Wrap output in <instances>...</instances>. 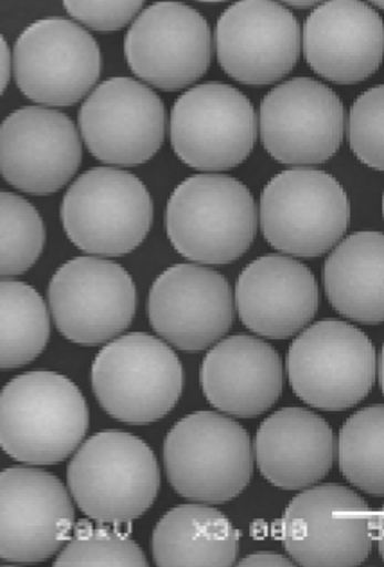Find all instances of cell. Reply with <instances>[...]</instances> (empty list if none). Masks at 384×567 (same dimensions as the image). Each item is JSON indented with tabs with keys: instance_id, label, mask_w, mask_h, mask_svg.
Masks as SVG:
<instances>
[{
	"instance_id": "cell-9",
	"label": "cell",
	"mask_w": 384,
	"mask_h": 567,
	"mask_svg": "<svg viewBox=\"0 0 384 567\" xmlns=\"http://www.w3.org/2000/svg\"><path fill=\"white\" fill-rule=\"evenodd\" d=\"M374 535V511L338 483L304 488L280 519L286 551L305 567L360 566L371 557Z\"/></svg>"
},
{
	"instance_id": "cell-17",
	"label": "cell",
	"mask_w": 384,
	"mask_h": 567,
	"mask_svg": "<svg viewBox=\"0 0 384 567\" xmlns=\"http://www.w3.org/2000/svg\"><path fill=\"white\" fill-rule=\"evenodd\" d=\"M214 49L228 78L242 85H273L299 63L302 29L280 2L242 0L219 17Z\"/></svg>"
},
{
	"instance_id": "cell-35",
	"label": "cell",
	"mask_w": 384,
	"mask_h": 567,
	"mask_svg": "<svg viewBox=\"0 0 384 567\" xmlns=\"http://www.w3.org/2000/svg\"><path fill=\"white\" fill-rule=\"evenodd\" d=\"M286 8H294V10H311L313 11L319 2H302V0H297V2H284Z\"/></svg>"
},
{
	"instance_id": "cell-29",
	"label": "cell",
	"mask_w": 384,
	"mask_h": 567,
	"mask_svg": "<svg viewBox=\"0 0 384 567\" xmlns=\"http://www.w3.org/2000/svg\"><path fill=\"white\" fill-rule=\"evenodd\" d=\"M0 210V271L4 277L25 274L42 257L48 239L42 216L28 199L13 193H2Z\"/></svg>"
},
{
	"instance_id": "cell-1",
	"label": "cell",
	"mask_w": 384,
	"mask_h": 567,
	"mask_svg": "<svg viewBox=\"0 0 384 567\" xmlns=\"http://www.w3.org/2000/svg\"><path fill=\"white\" fill-rule=\"evenodd\" d=\"M89 427V404L65 375L34 370L2 388L0 445L20 464H60L80 450Z\"/></svg>"
},
{
	"instance_id": "cell-30",
	"label": "cell",
	"mask_w": 384,
	"mask_h": 567,
	"mask_svg": "<svg viewBox=\"0 0 384 567\" xmlns=\"http://www.w3.org/2000/svg\"><path fill=\"white\" fill-rule=\"evenodd\" d=\"M346 135L361 164L384 171V85L372 86L352 103Z\"/></svg>"
},
{
	"instance_id": "cell-27",
	"label": "cell",
	"mask_w": 384,
	"mask_h": 567,
	"mask_svg": "<svg viewBox=\"0 0 384 567\" xmlns=\"http://www.w3.org/2000/svg\"><path fill=\"white\" fill-rule=\"evenodd\" d=\"M338 462L346 482L371 496H384V404L346 419L338 440Z\"/></svg>"
},
{
	"instance_id": "cell-16",
	"label": "cell",
	"mask_w": 384,
	"mask_h": 567,
	"mask_svg": "<svg viewBox=\"0 0 384 567\" xmlns=\"http://www.w3.org/2000/svg\"><path fill=\"white\" fill-rule=\"evenodd\" d=\"M71 491L56 476L31 467L0 474V558L34 564L62 551L76 526Z\"/></svg>"
},
{
	"instance_id": "cell-6",
	"label": "cell",
	"mask_w": 384,
	"mask_h": 567,
	"mask_svg": "<svg viewBox=\"0 0 384 567\" xmlns=\"http://www.w3.org/2000/svg\"><path fill=\"white\" fill-rule=\"evenodd\" d=\"M351 225L343 185L325 171L293 167L273 176L261 194L259 227L284 256H325Z\"/></svg>"
},
{
	"instance_id": "cell-22",
	"label": "cell",
	"mask_w": 384,
	"mask_h": 567,
	"mask_svg": "<svg viewBox=\"0 0 384 567\" xmlns=\"http://www.w3.org/2000/svg\"><path fill=\"white\" fill-rule=\"evenodd\" d=\"M199 383L216 410L238 419L270 412L284 390V364L279 352L256 336L236 334L207 352Z\"/></svg>"
},
{
	"instance_id": "cell-23",
	"label": "cell",
	"mask_w": 384,
	"mask_h": 567,
	"mask_svg": "<svg viewBox=\"0 0 384 567\" xmlns=\"http://www.w3.org/2000/svg\"><path fill=\"white\" fill-rule=\"evenodd\" d=\"M253 453L266 482L282 491H304L331 473L336 442L319 413L282 408L259 425Z\"/></svg>"
},
{
	"instance_id": "cell-25",
	"label": "cell",
	"mask_w": 384,
	"mask_h": 567,
	"mask_svg": "<svg viewBox=\"0 0 384 567\" xmlns=\"http://www.w3.org/2000/svg\"><path fill=\"white\" fill-rule=\"evenodd\" d=\"M239 529L224 512L201 503L166 512L153 529L152 551L162 567H227L238 563Z\"/></svg>"
},
{
	"instance_id": "cell-21",
	"label": "cell",
	"mask_w": 384,
	"mask_h": 567,
	"mask_svg": "<svg viewBox=\"0 0 384 567\" xmlns=\"http://www.w3.org/2000/svg\"><path fill=\"white\" fill-rule=\"evenodd\" d=\"M233 298L242 326L268 340L304 331L320 306L313 271L284 254L252 260L239 275Z\"/></svg>"
},
{
	"instance_id": "cell-5",
	"label": "cell",
	"mask_w": 384,
	"mask_h": 567,
	"mask_svg": "<svg viewBox=\"0 0 384 567\" xmlns=\"http://www.w3.org/2000/svg\"><path fill=\"white\" fill-rule=\"evenodd\" d=\"M184 384V367L173 347L146 332L108 341L92 363L95 399L124 424L160 421L180 401Z\"/></svg>"
},
{
	"instance_id": "cell-8",
	"label": "cell",
	"mask_w": 384,
	"mask_h": 567,
	"mask_svg": "<svg viewBox=\"0 0 384 567\" xmlns=\"http://www.w3.org/2000/svg\"><path fill=\"white\" fill-rule=\"evenodd\" d=\"M286 370L300 401L322 412H345L372 392L377 354L356 326L322 320L294 338Z\"/></svg>"
},
{
	"instance_id": "cell-26",
	"label": "cell",
	"mask_w": 384,
	"mask_h": 567,
	"mask_svg": "<svg viewBox=\"0 0 384 567\" xmlns=\"http://www.w3.org/2000/svg\"><path fill=\"white\" fill-rule=\"evenodd\" d=\"M51 338V309L29 284H0V367L14 370L37 360Z\"/></svg>"
},
{
	"instance_id": "cell-36",
	"label": "cell",
	"mask_w": 384,
	"mask_h": 567,
	"mask_svg": "<svg viewBox=\"0 0 384 567\" xmlns=\"http://www.w3.org/2000/svg\"><path fill=\"white\" fill-rule=\"evenodd\" d=\"M377 372H380L381 390H383L384 393V346L383 350H381L380 367H377Z\"/></svg>"
},
{
	"instance_id": "cell-2",
	"label": "cell",
	"mask_w": 384,
	"mask_h": 567,
	"mask_svg": "<svg viewBox=\"0 0 384 567\" xmlns=\"http://www.w3.org/2000/svg\"><path fill=\"white\" fill-rule=\"evenodd\" d=\"M259 210L247 185L204 173L176 185L167 199L166 233L180 256L196 265H230L256 241Z\"/></svg>"
},
{
	"instance_id": "cell-32",
	"label": "cell",
	"mask_w": 384,
	"mask_h": 567,
	"mask_svg": "<svg viewBox=\"0 0 384 567\" xmlns=\"http://www.w3.org/2000/svg\"><path fill=\"white\" fill-rule=\"evenodd\" d=\"M293 558L282 557L273 551H257L242 558L239 566L242 567H288L293 566Z\"/></svg>"
},
{
	"instance_id": "cell-14",
	"label": "cell",
	"mask_w": 384,
	"mask_h": 567,
	"mask_svg": "<svg viewBox=\"0 0 384 567\" xmlns=\"http://www.w3.org/2000/svg\"><path fill=\"white\" fill-rule=\"evenodd\" d=\"M212 33L204 14L180 2H157L138 14L124 39L129 71L158 91H184L209 71Z\"/></svg>"
},
{
	"instance_id": "cell-10",
	"label": "cell",
	"mask_w": 384,
	"mask_h": 567,
	"mask_svg": "<svg viewBox=\"0 0 384 567\" xmlns=\"http://www.w3.org/2000/svg\"><path fill=\"white\" fill-rule=\"evenodd\" d=\"M257 135L253 104L221 81L190 86L169 115L173 152L186 166L205 173L241 166L253 152Z\"/></svg>"
},
{
	"instance_id": "cell-28",
	"label": "cell",
	"mask_w": 384,
	"mask_h": 567,
	"mask_svg": "<svg viewBox=\"0 0 384 567\" xmlns=\"http://www.w3.org/2000/svg\"><path fill=\"white\" fill-rule=\"evenodd\" d=\"M58 567H146L149 566L143 549L117 525L100 520H80L62 551L58 554Z\"/></svg>"
},
{
	"instance_id": "cell-12",
	"label": "cell",
	"mask_w": 384,
	"mask_h": 567,
	"mask_svg": "<svg viewBox=\"0 0 384 567\" xmlns=\"http://www.w3.org/2000/svg\"><path fill=\"white\" fill-rule=\"evenodd\" d=\"M101 65L100 43L72 20H37L14 42V83L45 109L72 106L91 95Z\"/></svg>"
},
{
	"instance_id": "cell-33",
	"label": "cell",
	"mask_w": 384,
	"mask_h": 567,
	"mask_svg": "<svg viewBox=\"0 0 384 567\" xmlns=\"http://www.w3.org/2000/svg\"><path fill=\"white\" fill-rule=\"evenodd\" d=\"M0 63H2V76H0V91L4 94L6 89L10 85L11 74H13V52H11L10 45L6 42L4 37L0 39Z\"/></svg>"
},
{
	"instance_id": "cell-4",
	"label": "cell",
	"mask_w": 384,
	"mask_h": 567,
	"mask_svg": "<svg viewBox=\"0 0 384 567\" xmlns=\"http://www.w3.org/2000/svg\"><path fill=\"white\" fill-rule=\"evenodd\" d=\"M253 464L248 431L221 413H190L164 440L167 480L176 494L190 502H232L252 482Z\"/></svg>"
},
{
	"instance_id": "cell-34",
	"label": "cell",
	"mask_w": 384,
	"mask_h": 567,
	"mask_svg": "<svg viewBox=\"0 0 384 567\" xmlns=\"http://www.w3.org/2000/svg\"><path fill=\"white\" fill-rule=\"evenodd\" d=\"M375 537L381 558L384 560V505L381 506L380 514H375Z\"/></svg>"
},
{
	"instance_id": "cell-20",
	"label": "cell",
	"mask_w": 384,
	"mask_h": 567,
	"mask_svg": "<svg viewBox=\"0 0 384 567\" xmlns=\"http://www.w3.org/2000/svg\"><path fill=\"white\" fill-rule=\"evenodd\" d=\"M305 62L336 85H356L374 76L384 60V20L360 0L316 6L302 31Z\"/></svg>"
},
{
	"instance_id": "cell-11",
	"label": "cell",
	"mask_w": 384,
	"mask_h": 567,
	"mask_svg": "<svg viewBox=\"0 0 384 567\" xmlns=\"http://www.w3.org/2000/svg\"><path fill=\"white\" fill-rule=\"evenodd\" d=\"M48 300L60 334L83 347L120 338L137 312L132 275L105 257H76L60 266L49 282Z\"/></svg>"
},
{
	"instance_id": "cell-38",
	"label": "cell",
	"mask_w": 384,
	"mask_h": 567,
	"mask_svg": "<svg viewBox=\"0 0 384 567\" xmlns=\"http://www.w3.org/2000/svg\"><path fill=\"white\" fill-rule=\"evenodd\" d=\"M383 218H384V194H383Z\"/></svg>"
},
{
	"instance_id": "cell-24",
	"label": "cell",
	"mask_w": 384,
	"mask_h": 567,
	"mask_svg": "<svg viewBox=\"0 0 384 567\" xmlns=\"http://www.w3.org/2000/svg\"><path fill=\"white\" fill-rule=\"evenodd\" d=\"M323 288L334 311L346 320L384 323V234L343 237L323 266Z\"/></svg>"
},
{
	"instance_id": "cell-37",
	"label": "cell",
	"mask_w": 384,
	"mask_h": 567,
	"mask_svg": "<svg viewBox=\"0 0 384 567\" xmlns=\"http://www.w3.org/2000/svg\"><path fill=\"white\" fill-rule=\"evenodd\" d=\"M372 8L375 10L384 11V0H375V2H371Z\"/></svg>"
},
{
	"instance_id": "cell-3",
	"label": "cell",
	"mask_w": 384,
	"mask_h": 567,
	"mask_svg": "<svg viewBox=\"0 0 384 567\" xmlns=\"http://www.w3.org/2000/svg\"><path fill=\"white\" fill-rule=\"evenodd\" d=\"M152 447L124 431H103L80 445L66 468L72 499L92 520L128 525L143 517L160 491Z\"/></svg>"
},
{
	"instance_id": "cell-15",
	"label": "cell",
	"mask_w": 384,
	"mask_h": 567,
	"mask_svg": "<svg viewBox=\"0 0 384 567\" xmlns=\"http://www.w3.org/2000/svg\"><path fill=\"white\" fill-rule=\"evenodd\" d=\"M166 106L157 92L132 78L95 86L77 114L81 138L97 161L135 167L152 161L166 138Z\"/></svg>"
},
{
	"instance_id": "cell-31",
	"label": "cell",
	"mask_w": 384,
	"mask_h": 567,
	"mask_svg": "<svg viewBox=\"0 0 384 567\" xmlns=\"http://www.w3.org/2000/svg\"><path fill=\"white\" fill-rule=\"evenodd\" d=\"M66 13L85 28L110 33L120 31L137 20L143 13L144 2L138 0H66Z\"/></svg>"
},
{
	"instance_id": "cell-18",
	"label": "cell",
	"mask_w": 384,
	"mask_h": 567,
	"mask_svg": "<svg viewBox=\"0 0 384 567\" xmlns=\"http://www.w3.org/2000/svg\"><path fill=\"white\" fill-rule=\"evenodd\" d=\"M232 288L204 265H175L158 275L147 297L153 329L173 349L199 352L224 340L233 323Z\"/></svg>"
},
{
	"instance_id": "cell-7",
	"label": "cell",
	"mask_w": 384,
	"mask_h": 567,
	"mask_svg": "<svg viewBox=\"0 0 384 567\" xmlns=\"http://www.w3.org/2000/svg\"><path fill=\"white\" fill-rule=\"evenodd\" d=\"M60 218L69 241L89 256H128L152 230V194L129 171L94 167L69 185Z\"/></svg>"
},
{
	"instance_id": "cell-19",
	"label": "cell",
	"mask_w": 384,
	"mask_h": 567,
	"mask_svg": "<svg viewBox=\"0 0 384 567\" xmlns=\"http://www.w3.org/2000/svg\"><path fill=\"white\" fill-rule=\"evenodd\" d=\"M83 144L76 124L45 106L14 110L0 128V173L14 189L49 196L76 176Z\"/></svg>"
},
{
	"instance_id": "cell-13",
	"label": "cell",
	"mask_w": 384,
	"mask_h": 567,
	"mask_svg": "<svg viewBox=\"0 0 384 567\" xmlns=\"http://www.w3.org/2000/svg\"><path fill=\"white\" fill-rule=\"evenodd\" d=\"M259 135L273 161L284 166H320L342 147L345 109L325 83L293 78L261 101Z\"/></svg>"
}]
</instances>
